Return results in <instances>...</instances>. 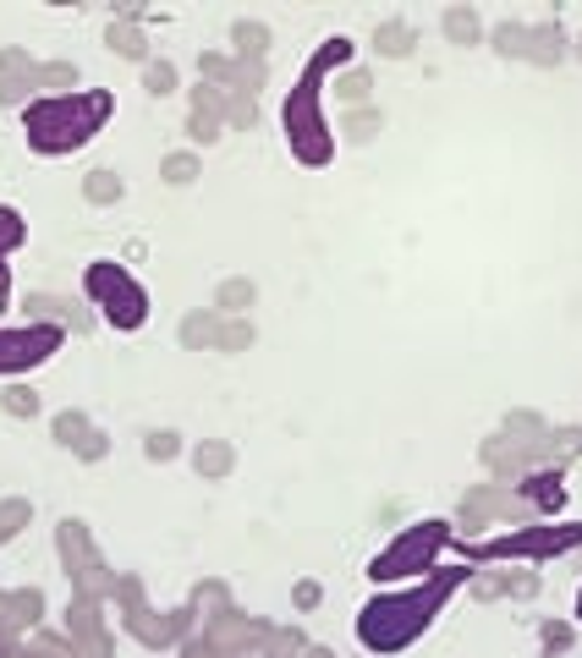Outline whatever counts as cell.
<instances>
[{
    "label": "cell",
    "instance_id": "3",
    "mask_svg": "<svg viewBox=\"0 0 582 658\" xmlns=\"http://www.w3.org/2000/svg\"><path fill=\"white\" fill-rule=\"evenodd\" d=\"M319 78H324V67H308L302 89L287 99V138L308 165H324L330 149H335V143H330V126H324V115H319Z\"/></svg>",
    "mask_w": 582,
    "mask_h": 658
},
{
    "label": "cell",
    "instance_id": "10",
    "mask_svg": "<svg viewBox=\"0 0 582 658\" xmlns=\"http://www.w3.org/2000/svg\"><path fill=\"white\" fill-rule=\"evenodd\" d=\"M182 341H188V346H214V341H220V313H193V318H188V324H182Z\"/></svg>",
    "mask_w": 582,
    "mask_h": 658
},
{
    "label": "cell",
    "instance_id": "23",
    "mask_svg": "<svg viewBox=\"0 0 582 658\" xmlns=\"http://www.w3.org/2000/svg\"><path fill=\"white\" fill-rule=\"evenodd\" d=\"M335 94L347 99V104H358V99L369 94V78H363V72H347V78L335 83Z\"/></svg>",
    "mask_w": 582,
    "mask_h": 658
},
{
    "label": "cell",
    "instance_id": "7",
    "mask_svg": "<svg viewBox=\"0 0 582 658\" xmlns=\"http://www.w3.org/2000/svg\"><path fill=\"white\" fill-rule=\"evenodd\" d=\"M572 544H582V527H533V533H505V538H494L479 555H561V549H572Z\"/></svg>",
    "mask_w": 582,
    "mask_h": 658
},
{
    "label": "cell",
    "instance_id": "18",
    "mask_svg": "<svg viewBox=\"0 0 582 658\" xmlns=\"http://www.w3.org/2000/svg\"><path fill=\"white\" fill-rule=\"evenodd\" d=\"M143 83H149V94H177V67H171V61H154V67L143 72Z\"/></svg>",
    "mask_w": 582,
    "mask_h": 658
},
{
    "label": "cell",
    "instance_id": "6",
    "mask_svg": "<svg viewBox=\"0 0 582 658\" xmlns=\"http://www.w3.org/2000/svg\"><path fill=\"white\" fill-rule=\"evenodd\" d=\"M61 346V324H28V330H0V374L39 368Z\"/></svg>",
    "mask_w": 582,
    "mask_h": 658
},
{
    "label": "cell",
    "instance_id": "13",
    "mask_svg": "<svg viewBox=\"0 0 582 658\" xmlns=\"http://www.w3.org/2000/svg\"><path fill=\"white\" fill-rule=\"evenodd\" d=\"M28 516H33L28 499H6V505H0V544H11V538L28 527Z\"/></svg>",
    "mask_w": 582,
    "mask_h": 658
},
{
    "label": "cell",
    "instance_id": "12",
    "mask_svg": "<svg viewBox=\"0 0 582 658\" xmlns=\"http://www.w3.org/2000/svg\"><path fill=\"white\" fill-rule=\"evenodd\" d=\"M445 33H451L456 44H473V39H479V11H468V6L445 11Z\"/></svg>",
    "mask_w": 582,
    "mask_h": 658
},
{
    "label": "cell",
    "instance_id": "29",
    "mask_svg": "<svg viewBox=\"0 0 582 658\" xmlns=\"http://www.w3.org/2000/svg\"><path fill=\"white\" fill-rule=\"evenodd\" d=\"M578 615H582V598H578Z\"/></svg>",
    "mask_w": 582,
    "mask_h": 658
},
{
    "label": "cell",
    "instance_id": "11",
    "mask_svg": "<svg viewBox=\"0 0 582 658\" xmlns=\"http://www.w3.org/2000/svg\"><path fill=\"white\" fill-rule=\"evenodd\" d=\"M253 285L248 281H225L220 285V296H214V313H242V307H253Z\"/></svg>",
    "mask_w": 582,
    "mask_h": 658
},
{
    "label": "cell",
    "instance_id": "25",
    "mask_svg": "<svg viewBox=\"0 0 582 658\" xmlns=\"http://www.w3.org/2000/svg\"><path fill=\"white\" fill-rule=\"evenodd\" d=\"M347 132H352V138H374V132H380V115H374V110H358V115L347 121Z\"/></svg>",
    "mask_w": 582,
    "mask_h": 658
},
{
    "label": "cell",
    "instance_id": "1",
    "mask_svg": "<svg viewBox=\"0 0 582 658\" xmlns=\"http://www.w3.org/2000/svg\"><path fill=\"white\" fill-rule=\"evenodd\" d=\"M110 115V99L104 94H56L39 99L22 121H28V143L39 154H67V149H83L89 138L99 132V121Z\"/></svg>",
    "mask_w": 582,
    "mask_h": 658
},
{
    "label": "cell",
    "instance_id": "21",
    "mask_svg": "<svg viewBox=\"0 0 582 658\" xmlns=\"http://www.w3.org/2000/svg\"><path fill=\"white\" fill-rule=\"evenodd\" d=\"M17 242H22V220H17V209H6V203H0V253H6V247H17Z\"/></svg>",
    "mask_w": 582,
    "mask_h": 658
},
{
    "label": "cell",
    "instance_id": "4",
    "mask_svg": "<svg viewBox=\"0 0 582 658\" xmlns=\"http://www.w3.org/2000/svg\"><path fill=\"white\" fill-rule=\"evenodd\" d=\"M89 296L104 307V318H110L116 330H138V324L149 318V296L132 285L127 270H116V264H94V270H89Z\"/></svg>",
    "mask_w": 582,
    "mask_h": 658
},
{
    "label": "cell",
    "instance_id": "16",
    "mask_svg": "<svg viewBox=\"0 0 582 658\" xmlns=\"http://www.w3.org/2000/svg\"><path fill=\"white\" fill-rule=\"evenodd\" d=\"M374 39H380L385 55H407V50H412V28H407V22H385Z\"/></svg>",
    "mask_w": 582,
    "mask_h": 658
},
{
    "label": "cell",
    "instance_id": "24",
    "mask_svg": "<svg viewBox=\"0 0 582 658\" xmlns=\"http://www.w3.org/2000/svg\"><path fill=\"white\" fill-rule=\"evenodd\" d=\"M143 451H149V462H171L177 456V434H149Z\"/></svg>",
    "mask_w": 582,
    "mask_h": 658
},
{
    "label": "cell",
    "instance_id": "8",
    "mask_svg": "<svg viewBox=\"0 0 582 658\" xmlns=\"http://www.w3.org/2000/svg\"><path fill=\"white\" fill-rule=\"evenodd\" d=\"M56 439H61L67 451L89 456V462H99V456H104V434H94V428H89V417H83V412H67V417H56Z\"/></svg>",
    "mask_w": 582,
    "mask_h": 658
},
{
    "label": "cell",
    "instance_id": "20",
    "mask_svg": "<svg viewBox=\"0 0 582 658\" xmlns=\"http://www.w3.org/2000/svg\"><path fill=\"white\" fill-rule=\"evenodd\" d=\"M110 50H121V55L143 61V33H138V28H110Z\"/></svg>",
    "mask_w": 582,
    "mask_h": 658
},
{
    "label": "cell",
    "instance_id": "26",
    "mask_svg": "<svg viewBox=\"0 0 582 658\" xmlns=\"http://www.w3.org/2000/svg\"><path fill=\"white\" fill-rule=\"evenodd\" d=\"M544 648H550V654L572 648V626H544Z\"/></svg>",
    "mask_w": 582,
    "mask_h": 658
},
{
    "label": "cell",
    "instance_id": "5",
    "mask_svg": "<svg viewBox=\"0 0 582 658\" xmlns=\"http://www.w3.org/2000/svg\"><path fill=\"white\" fill-rule=\"evenodd\" d=\"M451 533H445V522H423V527H412V533H401L395 544H390L380 560L369 565V576L374 581H395V576H418V570H429V560L440 555V544H445Z\"/></svg>",
    "mask_w": 582,
    "mask_h": 658
},
{
    "label": "cell",
    "instance_id": "9",
    "mask_svg": "<svg viewBox=\"0 0 582 658\" xmlns=\"http://www.w3.org/2000/svg\"><path fill=\"white\" fill-rule=\"evenodd\" d=\"M231 39H237L242 61H248V55H253V61H264V50H270V33H264V22H237V28H231Z\"/></svg>",
    "mask_w": 582,
    "mask_h": 658
},
{
    "label": "cell",
    "instance_id": "17",
    "mask_svg": "<svg viewBox=\"0 0 582 658\" xmlns=\"http://www.w3.org/2000/svg\"><path fill=\"white\" fill-rule=\"evenodd\" d=\"M83 192H89V203H116V198H121V176H110V171H94V176L83 182Z\"/></svg>",
    "mask_w": 582,
    "mask_h": 658
},
{
    "label": "cell",
    "instance_id": "14",
    "mask_svg": "<svg viewBox=\"0 0 582 658\" xmlns=\"http://www.w3.org/2000/svg\"><path fill=\"white\" fill-rule=\"evenodd\" d=\"M193 462L203 477H225V472H231V451H225V445H198Z\"/></svg>",
    "mask_w": 582,
    "mask_h": 658
},
{
    "label": "cell",
    "instance_id": "15",
    "mask_svg": "<svg viewBox=\"0 0 582 658\" xmlns=\"http://www.w3.org/2000/svg\"><path fill=\"white\" fill-rule=\"evenodd\" d=\"M0 406H6L11 417H39V395H33V389H22V384H11V389L0 395Z\"/></svg>",
    "mask_w": 582,
    "mask_h": 658
},
{
    "label": "cell",
    "instance_id": "27",
    "mask_svg": "<svg viewBox=\"0 0 582 658\" xmlns=\"http://www.w3.org/2000/svg\"><path fill=\"white\" fill-rule=\"evenodd\" d=\"M297 604H302V609H313V604H319V587H313V581H302V587H297Z\"/></svg>",
    "mask_w": 582,
    "mask_h": 658
},
{
    "label": "cell",
    "instance_id": "2",
    "mask_svg": "<svg viewBox=\"0 0 582 658\" xmlns=\"http://www.w3.org/2000/svg\"><path fill=\"white\" fill-rule=\"evenodd\" d=\"M451 587H456V576H434L429 593H401V598H380V604H369L363 620H358L363 648H374V654L407 648V642L434 620V609H440V598H445Z\"/></svg>",
    "mask_w": 582,
    "mask_h": 658
},
{
    "label": "cell",
    "instance_id": "28",
    "mask_svg": "<svg viewBox=\"0 0 582 658\" xmlns=\"http://www.w3.org/2000/svg\"><path fill=\"white\" fill-rule=\"evenodd\" d=\"M0 307H6V264H0Z\"/></svg>",
    "mask_w": 582,
    "mask_h": 658
},
{
    "label": "cell",
    "instance_id": "22",
    "mask_svg": "<svg viewBox=\"0 0 582 658\" xmlns=\"http://www.w3.org/2000/svg\"><path fill=\"white\" fill-rule=\"evenodd\" d=\"M248 341H253V324H220V341H214V346L237 352V346H248Z\"/></svg>",
    "mask_w": 582,
    "mask_h": 658
},
{
    "label": "cell",
    "instance_id": "19",
    "mask_svg": "<svg viewBox=\"0 0 582 658\" xmlns=\"http://www.w3.org/2000/svg\"><path fill=\"white\" fill-rule=\"evenodd\" d=\"M193 176H198V160H193V154H171V160H165V182H171V188H188Z\"/></svg>",
    "mask_w": 582,
    "mask_h": 658
}]
</instances>
